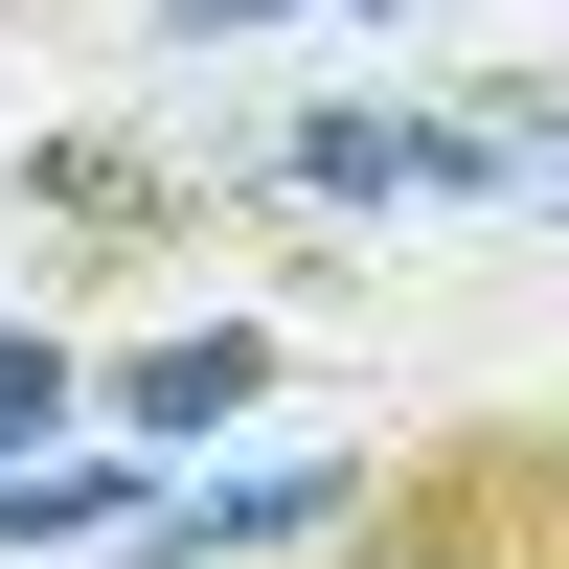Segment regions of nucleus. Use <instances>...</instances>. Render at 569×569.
<instances>
[{"label":"nucleus","instance_id":"7ed1b4c3","mask_svg":"<svg viewBox=\"0 0 569 569\" xmlns=\"http://www.w3.org/2000/svg\"><path fill=\"white\" fill-rule=\"evenodd\" d=\"M342 525H365V547H319V569H525V547L479 525V479H433V501H342Z\"/></svg>","mask_w":569,"mask_h":569},{"label":"nucleus","instance_id":"20e7f679","mask_svg":"<svg viewBox=\"0 0 569 569\" xmlns=\"http://www.w3.org/2000/svg\"><path fill=\"white\" fill-rule=\"evenodd\" d=\"M23 206H46V228H160V160H137V137H46Z\"/></svg>","mask_w":569,"mask_h":569},{"label":"nucleus","instance_id":"0eeeda50","mask_svg":"<svg viewBox=\"0 0 569 569\" xmlns=\"http://www.w3.org/2000/svg\"><path fill=\"white\" fill-rule=\"evenodd\" d=\"M160 23H297V0H160Z\"/></svg>","mask_w":569,"mask_h":569},{"label":"nucleus","instance_id":"f257e3e1","mask_svg":"<svg viewBox=\"0 0 569 569\" xmlns=\"http://www.w3.org/2000/svg\"><path fill=\"white\" fill-rule=\"evenodd\" d=\"M479 160H501L479 114H297V137H273L297 206H410V182H479Z\"/></svg>","mask_w":569,"mask_h":569},{"label":"nucleus","instance_id":"6e6552de","mask_svg":"<svg viewBox=\"0 0 569 569\" xmlns=\"http://www.w3.org/2000/svg\"><path fill=\"white\" fill-rule=\"evenodd\" d=\"M547 160H569V137H547ZM547 206H569V182H547Z\"/></svg>","mask_w":569,"mask_h":569},{"label":"nucleus","instance_id":"423d86ee","mask_svg":"<svg viewBox=\"0 0 569 569\" xmlns=\"http://www.w3.org/2000/svg\"><path fill=\"white\" fill-rule=\"evenodd\" d=\"M91 501H114V479H0V547H69Z\"/></svg>","mask_w":569,"mask_h":569},{"label":"nucleus","instance_id":"39448f33","mask_svg":"<svg viewBox=\"0 0 569 569\" xmlns=\"http://www.w3.org/2000/svg\"><path fill=\"white\" fill-rule=\"evenodd\" d=\"M23 433H69V342H23V319H0V456Z\"/></svg>","mask_w":569,"mask_h":569},{"label":"nucleus","instance_id":"f03ea898","mask_svg":"<svg viewBox=\"0 0 569 569\" xmlns=\"http://www.w3.org/2000/svg\"><path fill=\"white\" fill-rule=\"evenodd\" d=\"M251 388H273L251 319H182V342H137V365H114V433H137V456H182V433H228Z\"/></svg>","mask_w":569,"mask_h":569}]
</instances>
